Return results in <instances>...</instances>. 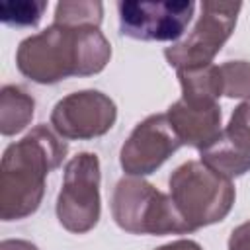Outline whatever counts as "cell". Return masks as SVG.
Here are the masks:
<instances>
[{
	"label": "cell",
	"mask_w": 250,
	"mask_h": 250,
	"mask_svg": "<svg viewBox=\"0 0 250 250\" xmlns=\"http://www.w3.org/2000/svg\"><path fill=\"white\" fill-rule=\"evenodd\" d=\"M111 45L96 25L51 23L25 37L16 51L18 70L37 82L55 84L68 76H92L105 68Z\"/></svg>",
	"instance_id": "6da1fadb"
},
{
	"label": "cell",
	"mask_w": 250,
	"mask_h": 250,
	"mask_svg": "<svg viewBox=\"0 0 250 250\" xmlns=\"http://www.w3.org/2000/svg\"><path fill=\"white\" fill-rule=\"evenodd\" d=\"M66 152V141L43 123L6 146L0 164L2 221H20L39 209L45 193V178L61 166Z\"/></svg>",
	"instance_id": "7a4b0ae2"
},
{
	"label": "cell",
	"mask_w": 250,
	"mask_h": 250,
	"mask_svg": "<svg viewBox=\"0 0 250 250\" xmlns=\"http://www.w3.org/2000/svg\"><path fill=\"white\" fill-rule=\"evenodd\" d=\"M168 195L191 232L223 221L236 197L232 182L201 160H188L170 174Z\"/></svg>",
	"instance_id": "3957f363"
},
{
	"label": "cell",
	"mask_w": 250,
	"mask_h": 250,
	"mask_svg": "<svg viewBox=\"0 0 250 250\" xmlns=\"http://www.w3.org/2000/svg\"><path fill=\"white\" fill-rule=\"evenodd\" d=\"M111 215L119 229L131 234H186L191 232L168 193L150 182L127 176L111 193Z\"/></svg>",
	"instance_id": "277c9868"
},
{
	"label": "cell",
	"mask_w": 250,
	"mask_h": 250,
	"mask_svg": "<svg viewBox=\"0 0 250 250\" xmlns=\"http://www.w3.org/2000/svg\"><path fill=\"white\" fill-rule=\"evenodd\" d=\"M242 10L240 2L205 0L201 2V14L191 31L178 43L164 49V57L176 70L197 68L213 64L215 55L223 49L232 35Z\"/></svg>",
	"instance_id": "5b68a950"
},
{
	"label": "cell",
	"mask_w": 250,
	"mask_h": 250,
	"mask_svg": "<svg viewBox=\"0 0 250 250\" xmlns=\"http://www.w3.org/2000/svg\"><path fill=\"white\" fill-rule=\"evenodd\" d=\"M100 160L94 152H78L64 166L62 186L57 195V219L74 234L92 230L102 213Z\"/></svg>",
	"instance_id": "8992f818"
},
{
	"label": "cell",
	"mask_w": 250,
	"mask_h": 250,
	"mask_svg": "<svg viewBox=\"0 0 250 250\" xmlns=\"http://www.w3.org/2000/svg\"><path fill=\"white\" fill-rule=\"evenodd\" d=\"M119 29L123 35L139 41H176L180 39L195 12V2H137L117 4Z\"/></svg>",
	"instance_id": "52a82bcc"
},
{
	"label": "cell",
	"mask_w": 250,
	"mask_h": 250,
	"mask_svg": "<svg viewBox=\"0 0 250 250\" xmlns=\"http://www.w3.org/2000/svg\"><path fill=\"white\" fill-rule=\"evenodd\" d=\"M117 119L115 102L98 90H80L59 100L51 111L55 133L70 141H90L105 135Z\"/></svg>",
	"instance_id": "ba28073f"
},
{
	"label": "cell",
	"mask_w": 250,
	"mask_h": 250,
	"mask_svg": "<svg viewBox=\"0 0 250 250\" xmlns=\"http://www.w3.org/2000/svg\"><path fill=\"white\" fill-rule=\"evenodd\" d=\"M182 141L174 133L166 113H154L135 125L119 152V164L129 176H148L156 172L178 148Z\"/></svg>",
	"instance_id": "9c48e42d"
},
{
	"label": "cell",
	"mask_w": 250,
	"mask_h": 250,
	"mask_svg": "<svg viewBox=\"0 0 250 250\" xmlns=\"http://www.w3.org/2000/svg\"><path fill=\"white\" fill-rule=\"evenodd\" d=\"M201 162L229 180L250 170V98L234 107L219 139L201 150Z\"/></svg>",
	"instance_id": "30bf717a"
},
{
	"label": "cell",
	"mask_w": 250,
	"mask_h": 250,
	"mask_svg": "<svg viewBox=\"0 0 250 250\" xmlns=\"http://www.w3.org/2000/svg\"><path fill=\"white\" fill-rule=\"evenodd\" d=\"M166 117L174 133L182 141V145H189L199 150L213 145L223 131L219 104L197 107V105H188L186 102L178 100L168 107Z\"/></svg>",
	"instance_id": "8fae6325"
},
{
	"label": "cell",
	"mask_w": 250,
	"mask_h": 250,
	"mask_svg": "<svg viewBox=\"0 0 250 250\" xmlns=\"http://www.w3.org/2000/svg\"><path fill=\"white\" fill-rule=\"evenodd\" d=\"M178 78L182 84V102L188 105H215L223 96V76L217 64L184 68L178 70Z\"/></svg>",
	"instance_id": "7c38bea8"
},
{
	"label": "cell",
	"mask_w": 250,
	"mask_h": 250,
	"mask_svg": "<svg viewBox=\"0 0 250 250\" xmlns=\"http://www.w3.org/2000/svg\"><path fill=\"white\" fill-rule=\"evenodd\" d=\"M35 113V100L21 88L8 84L0 90V133L12 137L23 131Z\"/></svg>",
	"instance_id": "4fadbf2b"
},
{
	"label": "cell",
	"mask_w": 250,
	"mask_h": 250,
	"mask_svg": "<svg viewBox=\"0 0 250 250\" xmlns=\"http://www.w3.org/2000/svg\"><path fill=\"white\" fill-rule=\"evenodd\" d=\"M104 18L102 2L94 0H74L59 2L55 8V23L62 25H96L100 27Z\"/></svg>",
	"instance_id": "5bb4252c"
},
{
	"label": "cell",
	"mask_w": 250,
	"mask_h": 250,
	"mask_svg": "<svg viewBox=\"0 0 250 250\" xmlns=\"http://www.w3.org/2000/svg\"><path fill=\"white\" fill-rule=\"evenodd\" d=\"M47 10L45 0H6L0 4V20L6 25L33 27Z\"/></svg>",
	"instance_id": "9a60e30c"
},
{
	"label": "cell",
	"mask_w": 250,
	"mask_h": 250,
	"mask_svg": "<svg viewBox=\"0 0 250 250\" xmlns=\"http://www.w3.org/2000/svg\"><path fill=\"white\" fill-rule=\"evenodd\" d=\"M223 96L227 98H250V62L227 61L221 66Z\"/></svg>",
	"instance_id": "2e32d148"
},
{
	"label": "cell",
	"mask_w": 250,
	"mask_h": 250,
	"mask_svg": "<svg viewBox=\"0 0 250 250\" xmlns=\"http://www.w3.org/2000/svg\"><path fill=\"white\" fill-rule=\"evenodd\" d=\"M229 250H250V221L238 225L229 236Z\"/></svg>",
	"instance_id": "e0dca14e"
},
{
	"label": "cell",
	"mask_w": 250,
	"mask_h": 250,
	"mask_svg": "<svg viewBox=\"0 0 250 250\" xmlns=\"http://www.w3.org/2000/svg\"><path fill=\"white\" fill-rule=\"evenodd\" d=\"M154 250H203L195 240H189V238H180V240H174V242H168L164 246H158Z\"/></svg>",
	"instance_id": "ac0fdd59"
},
{
	"label": "cell",
	"mask_w": 250,
	"mask_h": 250,
	"mask_svg": "<svg viewBox=\"0 0 250 250\" xmlns=\"http://www.w3.org/2000/svg\"><path fill=\"white\" fill-rule=\"evenodd\" d=\"M0 250H39L35 244L29 240H20V238H8L0 242Z\"/></svg>",
	"instance_id": "d6986e66"
}]
</instances>
